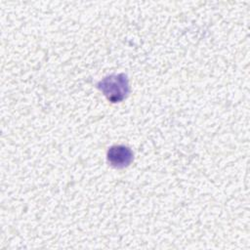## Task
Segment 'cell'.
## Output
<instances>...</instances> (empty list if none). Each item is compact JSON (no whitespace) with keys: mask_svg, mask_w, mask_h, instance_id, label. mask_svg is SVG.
<instances>
[{"mask_svg":"<svg viewBox=\"0 0 250 250\" xmlns=\"http://www.w3.org/2000/svg\"><path fill=\"white\" fill-rule=\"evenodd\" d=\"M97 87L111 103H119L129 94V82L125 73L108 75L99 81Z\"/></svg>","mask_w":250,"mask_h":250,"instance_id":"6da1fadb","label":"cell"},{"mask_svg":"<svg viewBox=\"0 0 250 250\" xmlns=\"http://www.w3.org/2000/svg\"><path fill=\"white\" fill-rule=\"evenodd\" d=\"M108 163L117 169L127 167L131 164L134 158L133 151L125 146H113L107 150Z\"/></svg>","mask_w":250,"mask_h":250,"instance_id":"7a4b0ae2","label":"cell"}]
</instances>
